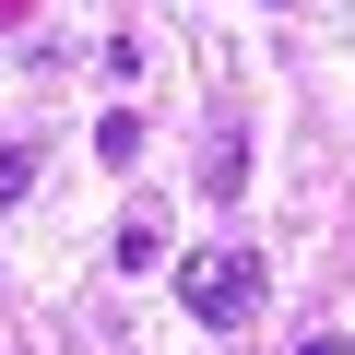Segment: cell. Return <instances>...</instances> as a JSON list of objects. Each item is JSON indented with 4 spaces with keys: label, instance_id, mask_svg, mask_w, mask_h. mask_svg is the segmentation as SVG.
<instances>
[{
    "label": "cell",
    "instance_id": "cell-1",
    "mask_svg": "<svg viewBox=\"0 0 355 355\" xmlns=\"http://www.w3.org/2000/svg\"><path fill=\"white\" fill-rule=\"evenodd\" d=\"M261 284H272V272H261V249H237V237L178 261V308H190L202 331H237V320H261Z\"/></svg>",
    "mask_w": 355,
    "mask_h": 355
},
{
    "label": "cell",
    "instance_id": "cell-2",
    "mask_svg": "<svg viewBox=\"0 0 355 355\" xmlns=\"http://www.w3.org/2000/svg\"><path fill=\"white\" fill-rule=\"evenodd\" d=\"M202 190H214V202H237V190H249V142H237V130H214V142H202Z\"/></svg>",
    "mask_w": 355,
    "mask_h": 355
},
{
    "label": "cell",
    "instance_id": "cell-3",
    "mask_svg": "<svg viewBox=\"0 0 355 355\" xmlns=\"http://www.w3.org/2000/svg\"><path fill=\"white\" fill-rule=\"evenodd\" d=\"M95 154H107V166H142V119L107 107V119H95Z\"/></svg>",
    "mask_w": 355,
    "mask_h": 355
},
{
    "label": "cell",
    "instance_id": "cell-4",
    "mask_svg": "<svg viewBox=\"0 0 355 355\" xmlns=\"http://www.w3.org/2000/svg\"><path fill=\"white\" fill-rule=\"evenodd\" d=\"M24 190H36V142H0V214H12Z\"/></svg>",
    "mask_w": 355,
    "mask_h": 355
},
{
    "label": "cell",
    "instance_id": "cell-5",
    "mask_svg": "<svg viewBox=\"0 0 355 355\" xmlns=\"http://www.w3.org/2000/svg\"><path fill=\"white\" fill-rule=\"evenodd\" d=\"M296 355H355V343H343V331H320V343H296Z\"/></svg>",
    "mask_w": 355,
    "mask_h": 355
}]
</instances>
